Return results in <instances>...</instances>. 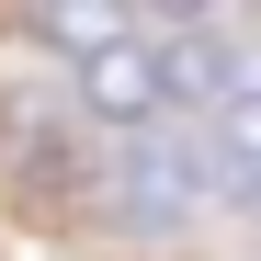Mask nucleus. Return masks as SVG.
Listing matches in <instances>:
<instances>
[{"mask_svg":"<svg viewBox=\"0 0 261 261\" xmlns=\"http://www.w3.org/2000/svg\"><path fill=\"white\" fill-rule=\"evenodd\" d=\"M68 102L114 125V137H148V125H182V102H170V34L159 23H114L91 57H68Z\"/></svg>","mask_w":261,"mask_h":261,"instance_id":"obj_1","label":"nucleus"},{"mask_svg":"<svg viewBox=\"0 0 261 261\" xmlns=\"http://www.w3.org/2000/svg\"><path fill=\"white\" fill-rule=\"evenodd\" d=\"M114 204H125V227H193V216L216 204V193H204L193 125H148V137H125V159H114Z\"/></svg>","mask_w":261,"mask_h":261,"instance_id":"obj_2","label":"nucleus"},{"mask_svg":"<svg viewBox=\"0 0 261 261\" xmlns=\"http://www.w3.org/2000/svg\"><path fill=\"white\" fill-rule=\"evenodd\" d=\"M114 23H125V12H102V0H80V12L57 0V12H34V34H46V46H68V57H91L102 34H114Z\"/></svg>","mask_w":261,"mask_h":261,"instance_id":"obj_3","label":"nucleus"}]
</instances>
